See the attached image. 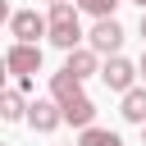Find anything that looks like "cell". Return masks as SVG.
Here are the masks:
<instances>
[{
    "instance_id": "6da1fadb",
    "label": "cell",
    "mask_w": 146,
    "mask_h": 146,
    "mask_svg": "<svg viewBox=\"0 0 146 146\" xmlns=\"http://www.w3.org/2000/svg\"><path fill=\"white\" fill-rule=\"evenodd\" d=\"M5 68H9L14 78L36 73V68H41V46H36V41H9V50H5Z\"/></svg>"
},
{
    "instance_id": "7a4b0ae2",
    "label": "cell",
    "mask_w": 146,
    "mask_h": 146,
    "mask_svg": "<svg viewBox=\"0 0 146 146\" xmlns=\"http://www.w3.org/2000/svg\"><path fill=\"white\" fill-rule=\"evenodd\" d=\"M137 73H141V68H137L132 59H123V55H110V59L100 64V82H105L110 91H119V96H123V91H132Z\"/></svg>"
},
{
    "instance_id": "3957f363",
    "label": "cell",
    "mask_w": 146,
    "mask_h": 146,
    "mask_svg": "<svg viewBox=\"0 0 146 146\" xmlns=\"http://www.w3.org/2000/svg\"><path fill=\"white\" fill-rule=\"evenodd\" d=\"M9 36H14V41L50 36V18H41L36 9H14V14H9Z\"/></svg>"
},
{
    "instance_id": "277c9868",
    "label": "cell",
    "mask_w": 146,
    "mask_h": 146,
    "mask_svg": "<svg viewBox=\"0 0 146 146\" xmlns=\"http://www.w3.org/2000/svg\"><path fill=\"white\" fill-rule=\"evenodd\" d=\"M87 46H91L96 55H119V46H123V27H119V18H96V27L87 32Z\"/></svg>"
},
{
    "instance_id": "5b68a950",
    "label": "cell",
    "mask_w": 146,
    "mask_h": 146,
    "mask_svg": "<svg viewBox=\"0 0 146 146\" xmlns=\"http://www.w3.org/2000/svg\"><path fill=\"white\" fill-rule=\"evenodd\" d=\"M27 123L36 128V132H55L59 123H64V105L50 96V100H32L27 105Z\"/></svg>"
},
{
    "instance_id": "8992f818",
    "label": "cell",
    "mask_w": 146,
    "mask_h": 146,
    "mask_svg": "<svg viewBox=\"0 0 146 146\" xmlns=\"http://www.w3.org/2000/svg\"><path fill=\"white\" fill-rule=\"evenodd\" d=\"M64 68H68L73 78H82V82H87L91 73H100V55H96L91 46H87V50L78 46V50H68V59H64Z\"/></svg>"
},
{
    "instance_id": "52a82bcc",
    "label": "cell",
    "mask_w": 146,
    "mask_h": 146,
    "mask_svg": "<svg viewBox=\"0 0 146 146\" xmlns=\"http://www.w3.org/2000/svg\"><path fill=\"white\" fill-rule=\"evenodd\" d=\"M50 96H55L59 105H68V100H78V96H82V78H73L68 68H59V73H50Z\"/></svg>"
},
{
    "instance_id": "ba28073f",
    "label": "cell",
    "mask_w": 146,
    "mask_h": 146,
    "mask_svg": "<svg viewBox=\"0 0 146 146\" xmlns=\"http://www.w3.org/2000/svg\"><path fill=\"white\" fill-rule=\"evenodd\" d=\"M50 46H59L64 55L68 50H78V41H82V27H78V18H68V23H50V36H46Z\"/></svg>"
},
{
    "instance_id": "9c48e42d",
    "label": "cell",
    "mask_w": 146,
    "mask_h": 146,
    "mask_svg": "<svg viewBox=\"0 0 146 146\" xmlns=\"http://www.w3.org/2000/svg\"><path fill=\"white\" fill-rule=\"evenodd\" d=\"M64 123H73V128H91L96 123V105H91V96L82 91L78 100H68L64 105Z\"/></svg>"
},
{
    "instance_id": "30bf717a",
    "label": "cell",
    "mask_w": 146,
    "mask_h": 146,
    "mask_svg": "<svg viewBox=\"0 0 146 146\" xmlns=\"http://www.w3.org/2000/svg\"><path fill=\"white\" fill-rule=\"evenodd\" d=\"M119 114H123L128 123H146V87H132V91H123V105H119Z\"/></svg>"
},
{
    "instance_id": "8fae6325",
    "label": "cell",
    "mask_w": 146,
    "mask_h": 146,
    "mask_svg": "<svg viewBox=\"0 0 146 146\" xmlns=\"http://www.w3.org/2000/svg\"><path fill=\"white\" fill-rule=\"evenodd\" d=\"M0 119H5V123H18V119H27V100H23V91H18V87L0 96Z\"/></svg>"
},
{
    "instance_id": "7c38bea8",
    "label": "cell",
    "mask_w": 146,
    "mask_h": 146,
    "mask_svg": "<svg viewBox=\"0 0 146 146\" xmlns=\"http://www.w3.org/2000/svg\"><path fill=\"white\" fill-rule=\"evenodd\" d=\"M78 146H123V137L114 132V128H82V137H78Z\"/></svg>"
},
{
    "instance_id": "4fadbf2b",
    "label": "cell",
    "mask_w": 146,
    "mask_h": 146,
    "mask_svg": "<svg viewBox=\"0 0 146 146\" xmlns=\"http://www.w3.org/2000/svg\"><path fill=\"white\" fill-rule=\"evenodd\" d=\"M119 5H123V0H78V9H87L91 18H114Z\"/></svg>"
},
{
    "instance_id": "5bb4252c",
    "label": "cell",
    "mask_w": 146,
    "mask_h": 146,
    "mask_svg": "<svg viewBox=\"0 0 146 146\" xmlns=\"http://www.w3.org/2000/svg\"><path fill=\"white\" fill-rule=\"evenodd\" d=\"M50 23H68V18H78V0L68 5V0H50V14H46Z\"/></svg>"
},
{
    "instance_id": "9a60e30c",
    "label": "cell",
    "mask_w": 146,
    "mask_h": 146,
    "mask_svg": "<svg viewBox=\"0 0 146 146\" xmlns=\"http://www.w3.org/2000/svg\"><path fill=\"white\" fill-rule=\"evenodd\" d=\"M137 32H141V41H146V9H141V27H137Z\"/></svg>"
},
{
    "instance_id": "2e32d148",
    "label": "cell",
    "mask_w": 146,
    "mask_h": 146,
    "mask_svg": "<svg viewBox=\"0 0 146 146\" xmlns=\"http://www.w3.org/2000/svg\"><path fill=\"white\" fill-rule=\"evenodd\" d=\"M137 68H141V82H146V50H141V64H137Z\"/></svg>"
},
{
    "instance_id": "e0dca14e",
    "label": "cell",
    "mask_w": 146,
    "mask_h": 146,
    "mask_svg": "<svg viewBox=\"0 0 146 146\" xmlns=\"http://www.w3.org/2000/svg\"><path fill=\"white\" fill-rule=\"evenodd\" d=\"M141 146H146V123H141Z\"/></svg>"
},
{
    "instance_id": "ac0fdd59",
    "label": "cell",
    "mask_w": 146,
    "mask_h": 146,
    "mask_svg": "<svg viewBox=\"0 0 146 146\" xmlns=\"http://www.w3.org/2000/svg\"><path fill=\"white\" fill-rule=\"evenodd\" d=\"M132 5H141V9H146V0H132Z\"/></svg>"
}]
</instances>
